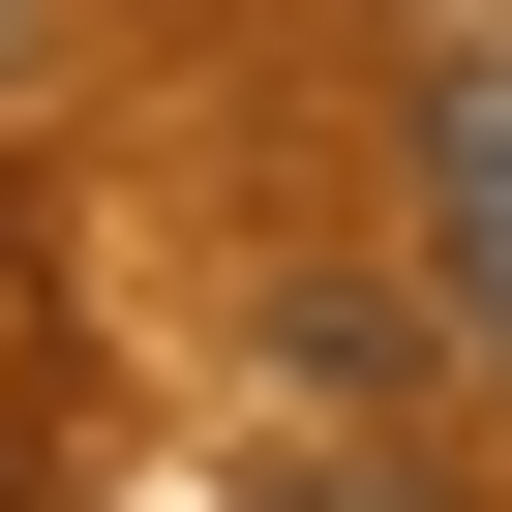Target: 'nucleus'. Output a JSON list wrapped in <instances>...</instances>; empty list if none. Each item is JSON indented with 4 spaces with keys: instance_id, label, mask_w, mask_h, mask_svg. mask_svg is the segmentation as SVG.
Returning <instances> with one entry per match:
<instances>
[{
    "instance_id": "1",
    "label": "nucleus",
    "mask_w": 512,
    "mask_h": 512,
    "mask_svg": "<svg viewBox=\"0 0 512 512\" xmlns=\"http://www.w3.org/2000/svg\"><path fill=\"white\" fill-rule=\"evenodd\" d=\"M422 211H452V332H482V392H512V61L422 91Z\"/></svg>"
},
{
    "instance_id": "2",
    "label": "nucleus",
    "mask_w": 512,
    "mask_h": 512,
    "mask_svg": "<svg viewBox=\"0 0 512 512\" xmlns=\"http://www.w3.org/2000/svg\"><path fill=\"white\" fill-rule=\"evenodd\" d=\"M272 512H452V482H392V452H272Z\"/></svg>"
}]
</instances>
